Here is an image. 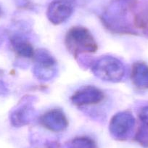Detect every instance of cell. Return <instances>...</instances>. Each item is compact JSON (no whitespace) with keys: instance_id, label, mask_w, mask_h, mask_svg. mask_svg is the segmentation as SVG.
<instances>
[{"instance_id":"14","label":"cell","mask_w":148,"mask_h":148,"mask_svg":"<svg viewBox=\"0 0 148 148\" xmlns=\"http://www.w3.org/2000/svg\"><path fill=\"white\" fill-rule=\"evenodd\" d=\"M45 148H60L59 145L57 142H50V143L47 144Z\"/></svg>"},{"instance_id":"6","label":"cell","mask_w":148,"mask_h":148,"mask_svg":"<svg viewBox=\"0 0 148 148\" xmlns=\"http://www.w3.org/2000/svg\"><path fill=\"white\" fill-rule=\"evenodd\" d=\"M105 98L103 92L94 86H85L73 94L71 97L72 103L77 106L96 105Z\"/></svg>"},{"instance_id":"13","label":"cell","mask_w":148,"mask_h":148,"mask_svg":"<svg viewBox=\"0 0 148 148\" xmlns=\"http://www.w3.org/2000/svg\"><path fill=\"white\" fill-rule=\"evenodd\" d=\"M139 117L143 124L148 126V105H146L140 110L139 113Z\"/></svg>"},{"instance_id":"4","label":"cell","mask_w":148,"mask_h":148,"mask_svg":"<svg viewBox=\"0 0 148 148\" xmlns=\"http://www.w3.org/2000/svg\"><path fill=\"white\" fill-rule=\"evenodd\" d=\"M74 10V0H53L48 6L47 17L52 23L59 25L65 22Z\"/></svg>"},{"instance_id":"15","label":"cell","mask_w":148,"mask_h":148,"mask_svg":"<svg viewBox=\"0 0 148 148\" xmlns=\"http://www.w3.org/2000/svg\"><path fill=\"white\" fill-rule=\"evenodd\" d=\"M0 15H1V9H0Z\"/></svg>"},{"instance_id":"1","label":"cell","mask_w":148,"mask_h":148,"mask_svg":"<svg viewBox=\"0 0 148 148\" xmlns=\"http://www.w3.org/2000/svg\"><path fill=\"white\" fill-rule=\"evenodd\" d=\"M65 44L74 57L83 53H94L98 49L97 43L92 33L82 26L70 28L65 35Z\"/></svg>"},{"instance_id":"5","label":"cell","mask_w":148,"mask_h":148,"mask_svg":"<svg viewBox=\"0 0 148 148\" xmlns=\"http://www.w3.org/2000/svg\"><path fill=\"white\" fill-rule=\"evenodd\" d=\"M36 60L34 73L38 79L47 80L52 77L55 73L56 60L48 51L38 50L35 52Z\"/></svg>"},{"instance_id":"2","label":"cell","mask_w":148,"mask_h":148,"mask_svg":"<svg viewBox=\"0 0 148 148\" xmlns=\"http://www.w3.org/2000/svg\"><path fill=\"white\" fill-rule=\"evenodd\" d=\"M92 71L95 76L105 82L117 83L125 76L124 65L113 56H102L93 63Z\"/></svg>"},{"instance_id":"11","label":"cell","mask_w":148,"mask_h":148,"mask_svg":"<svg viewBox=\"0 0 148 148\" xmlns=\"http://www.w3.org/2000/svg\"><path fill=\"white\" fill-rule=\"evenodd\" d=\"M68 148H98L97 144L92 138L86 136L75 137L69 142Z\"/></svg>"},{"instance_id":"3","label":"cell","mask_w":148,"mask_h":148,"mask_svg":"<svg viewBox=\"0 0 148 148\" xmlns=\"http://www.w3.org/2000/svg\"><path fill=\"white\" fill-rule=\"evenodd\" d=\"M135 125V119L127 111L120 112L113 116L109 125L110 133L115 139L125 140L132 133Z\"/></svg>"},{"instance_id":"10","label":"cell","mask_w":148,"mask_h":148,"mask_svg":"<svg viewBox=\"0 0 148 148\" xmlns=\"http://www.w3.org/2000/svg\"><path fill=\"white\" fill-rule=\"evenodd\" d=\"M32 108L29 105H21L11 115V122L15 126H21L26 124L30 121Z\"/></svg>"},{"instance_id":"12","label":"cell","mask_w":148,"mask_h":148,"mask_svg":"<svg viewBox=\"0 0 148 148\" xmlns=\"http://www.w3.org/2000/svg\"><path fill=\"white\" fill-rule=\"evenodd\" d=\"M135 140L143 147L148 148V126L143 124L138 129Z\"/></svg>"},{"instance_id":"7","label":"cell","mask_w":148,"mask_h":148,"mask_svg":"<svg viewBox=\"0 0 148 148\" xmlns=\"http://www.w3.org/2000/svg\"><path fill=\"white\" fill-rule=\"evenodd\" d=\"M40 123L45 128L53 132H62L68 126V120L63 111L53 108L42 115Z\"/></svg>"},{"instance_id":"9","label":"cell","mask_w":148,"mask_h":148,"mask_svg":"<svg viewBox=\"0 0 148 148\" xmlns=\"http://www.w3.org/2000/svg\"><path fill=\"white\" fill-rule=\"evenodd\" d=\"M11 46L14 52L20 57L31 58L34 57L35 51L32 45L21 36H14L10 39Z\"/></svg>"},{"instance_id":"8","label":"cell","mask_w":148,"mask_h":148,"mask_svg":"<svg viewBox=\"0 0 148 148\" xmlns=\"http://www.w3.org/2000/svg\"><path fill=\"white\" fill-rule=\"evenodd\" d=\"M131 79L134 85L142 89H148V65L143 62L134 63Z\"/></svg>"}]
</instances>
